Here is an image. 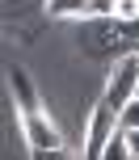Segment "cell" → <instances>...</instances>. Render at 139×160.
I'll return each mask as SVG.
<instances>
[{
    "label": "cell",
    "instance_id": "1",
    "mask_svg": "<svg viewBox=\"0 0 139 160\" xmlns=\"http://www.w3.org/2000/svg\"><path fill=\"white\" fill-rule=\"evenodd\" d=\"M135 93H139V51H127V55H118V63L106 72L101 101H110L114 110H122Z\"/></svg>",
    "mask_w": 139,
    "mask_h": 160
},
{
    "label": "cell",
    "instance_id": "5",
    "mask_svg": "<svg viewBox=\"0 0 139 160\" xmlns=\"http://www.w3.org/2000/svg\"><path fill=\"white\" fill-rule=\"evenodd\" d=\"M114 25H139V0H118L114 4Z\"/></svg>",
    "mask_w": 139,
    "mask_h": 160
},
{
    "label": "cell",
    "instance_id": "3",
    "mask_svg": "<svg viewBox=\"0 0 139 160\" xmlns=\"http://www.w3.org/2000/svg\"><path fill=\"white\" fill-rule=\"evenodd\" d=\"M21 139H25L30 152H59V148H63V131L55 127V118H51L42 105L21 114Z\"/></svg>",
    "mask_w": 139,
    "mask_h": 160
},
{
    "label": "cell",
    "instance_id": "2",
    "mask_svg": "<svg viewBox=\"0 0 139 160\" xmlns=\"http://www.w3.org/2000/svg\"><path fill=\"white\" fill-rule=\"evenodd\" d=\"M118 131H122L118 110H114L110 101H101V97H97V105L84 114V156L101 160V156H106V143L118 135Z\"/></svg>",
    "mask_w": 139,
    "mask_h": 160
},
{
    "label": "cell",
    "instance_id": "10",
    "mask_svg": "<svg viewBox=\"0 0 139 160\" xmlns=\"http://www.w3.org/2000/svg\"><path fill=\"white\" fill-rule=\"evenodd\" d=\"M135 51H139V47H135Z\"/></svg>",
    "mask_w": 139,
    "mask_h": 160
},
{
    "label": "cell",
    "instance_id": "7",
    "mask_svg": "<svg viewBox=\"0 0 139 160\" xmlns=\"http://www.w3.org/2000/svg\"><path fill=\"white\" fill-rule=\"evenodd\" d=\"M122 156H131V148H127V135L118 131V135L106 143V156H101V160H122Z\"/></svg>",
    "mask_w": 139,
    "mask_h": 160
},
{
    "label": "cell",
    "instance_id": "9",
    "mask_svg": "<svg viewBox=\"0 0 139 160\" xmlns=\"http://www.w3.org/2000/svg\"><path fill=\"white\" fill-rule=\"evenodd\" d=\"M127 148H131V160H139V127H127Z\"/></svg>",
    "mask_w": 139,
    "mask_h": 160
},
{
    "label": "cell",
    "instance_id": "8",
    "mask_svg": "<svg viewBox=\"0 0 139 160\" xmlns=\"http://www.w3.org/2000/svg\"><path fill=\"white\" fill-rule=\"evenodd\" d=\"M118 122H122V131H127V127H139V93L118 110Z\"/></svg>",
    "mask_w": 139,
    "mask_h": 160
},
{
    "label": "cell",
    "instance_id": "6",
    "mask_svg": "<svg viewBox=\"0 0 139 160\" xmlns=\"http://www.w3.org/2000/svg\"><path fill=\"white\" fill-rule=\"evenodd\" d=\"M118 0H89V21H114Z\"/></svg>",
    "mask_w": 139,
    "mask_h": 160
},
{
    "label": "cell",
    "instance_id": "4",
    "mask_svg": "<svg viewBox=\"0 0 139 160\" xmlns=\"http://www.w3.org/2000/svg\"><path fill=\"white\" fill-rule=\"evenodd\" d=\"M51 21H89V0H42Z\"/></svg>",
    "mask_w": 139,
    "mask_h": 160
}]
</instances>
